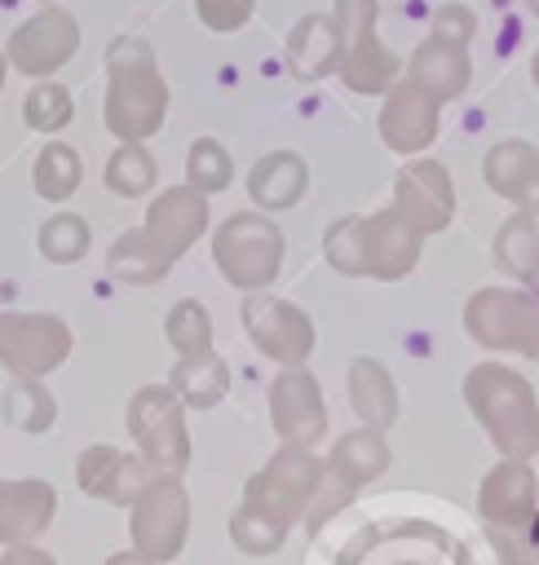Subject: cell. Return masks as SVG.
I'll return each instance as SVG.
<instances>
[{
    "label": "cell",
    "instance_id": "1",
    "mask_svg": "<svg viewBox=\"0 0 539 565\" xmlns=\"http://www.w3.org/2000/svg\"><path fill=\"white\" fill-rule=\"evenodd\" d=\"M168 84L155 66V53L141 35H119L106 53V102L102 124L119 141H146L163 128Z\"/></svg>",
    "mask_w": 539,
    "mask_h": 565
},
{
    "label": "cell",
    "instance_id": "2",
    "mask_svg": "<svg viewBox=\"0 0 539 565\" xmlns=\"http://www.w3.org/2000/svg\"><path fill=\"white\" fill-rule=\"evenodd\" d=\"M327 260L340 274H367V278H406L420 256V234L389 207L376 216H345L323 238Z\"/></svg>",
    "mask_w": 539,
    "mask_h": 565
},
{
    "label": "cell",
    "instance_id": "3",
    "mask_svg": "<svg viewBox=\"0 0 539 565\" xmlns=\"http://www.w3.org/2000/svg\"><path fill=\"white\" fill-rule=\"evenodd\" d=\"M468 406L473 415L486 424V433L495 437V446L504 455H535L539 450V411H535V393L526 388L521 375H512L508 366L482 362L468 371Z\"/></svg>",
    "mask_w": 539,
    "mask_h": 565
},
{
    "label": "cell",
    "instance_id": "4",
    "mask_svg": "<svg viewBox=\"0 0 539 565\" xmlns=\"http://www.w3.org/2000/svg\"><path fill=\"white\" fill-rule=\"evenodd\" d=\"M212 260L230 287L261 291L278 278L283 230L261 212H234L212 230Z\"/></svg>",
    "mask_w": 539,
    "mask_h": 565
},
{
    "label": "cell",
    "instance_id": "5",
    "mask_svg": "<svg viewBox=\"0 0 539 565\" xmlns=\"http://www.w3.org/2000/svg\"><path fill=\"white\" fill-rule=\"evenodd\" d=\"M318 481H323V463L309 455V446L283 441V450L270 455L256 477H247L243 508L265 516V521H274V525H283V530H292L309 512V503L318 494Z\"/></svg>",
    "mask_w": 539,
    "mask_h": 565
},
{
    "label": "cell",
    "instance_id": "6",
    "mask_svg": "<svg viewBox=\"0 0 539 565\" xmlns=\"http://www.w3.org/2000/svg\"><path fill=\"white\" fill-rule=\"evenodd\" d=\"M128 534H133V547L141 556H150L155 565H168V561H177L186 552L190 494L181 486V472H155L146 481V490L133 499Z\"/></svg>",
    "mask_w": 539,
    "mask_h": 565
},
{
    "label": "cell",
    "instance_id": "7",
    "mask_svg": "<svg viewBox=\"0 0 539 565\" xmlns=\"http://www.w3.org/2000/svg\"><path fill=\"white\" fill-rule=\"evenodd\" d=\"M128 433L155 472H186L190 463L186 402L168 384H146L128 397Z\"/></svg>",
    "mask_w": 539,
    "mask_h": 565
},
{
    "label": "cell",
    "instance_id": "8",
    "mask_svg": "<svg viewBox=\"0 0 539 565\" xmlns=\"http://www.w3.org/2000/svg\"><path fill=\"white\" fill-rule=\"evenodd\" d=\"M75 349L71 327L57 313H0V366L18 380H44Z\"/></svg>",
    "mask_w": 539,
    "mask_h": 565
},
{
    "label": "cell",
    "instance_id": "9",
    "mask_svg": "<svg viewBox=\"0 0 539 565\" xmlns=\"http://www.w3.org/2000/svg\"><path fill=\"white\" fill-rule=\"evenodd\" d=\"M239 322L247 331V340L278 366H305V358L314 353V322L305 309H296L283 296H265V291H243L239 305Z\"/></svg>",
    "mask_w": 539,
    "mask_h": 565
},
{
    "label": "cell",
    "instance_id": "10",
    "mask_svg": "<svg viewBox=\"0 0 539 565\" xmlns=\"http://www.w3.org/2000/svg\"><path fill=\"white\" fill-rule=\"evenodd\" d=\"M75 49H80V22L66 9L44 4L22 26H13L9 44H4V57H9L13 71H22L31 79H44L57 66H66Z\"/></svg>",
    "mask_w": 539,
    "mask_h": 565
},
{
    "label": "cell",
    "instance_id": "11",
    "mask_svg": "<svg viewBox=\"0 0 539 565\" xmlns=\"http://www.w3.org/2000/svg\"><path fill=\"white\" fill-rule=\"evenodd\" d=\"M464 322L477 344L486 349H517V353H539V305L517 291L486 287L468 300Z\"/></svg>",
    "mask_w": 539,
    "mask_h": 565
},
{
    "label": "cell",
    "instance_id": "12",
    "mask_svg": "<svg viewBox=\"0 0 539 565\" xmlns=\"http://www.w3.org/2000/svg\"><path fill=\"white\" fill-rule=\"evenodd\" d=\"M270 424L292 446H314L327 428L318 380L305 366H283L270 384Z\"/></svg>",
    "mask_w": 539,
    "mask_h": 565
},
{
    "label": "cell",
    "instance_id": "13",
    "mask_svg": "<svg viewBox=\"0 0 539 565\" xmlns=\"http://www.w3.org/2000/svg\"><path fill=\"white\" fill-rule=\"evenodd\" d=\"M393 212L415 230V234H437L451 212H455V199H451V177L442 163L433 159H415L398 172L393 181Z\"/></svg>",
    "mask_w": 539,
    "mask_h": 565
},
{
    "label": "cell",
    "instance_id": "14",
    "mask_svg": "<svg viewBox=\"0 0 539 565\" xmlns=\"http://www.w3.org/2000/svg\"><path fill=\"white\" fill-rule=\"evenodd\" d=\"M155 477V468L141 459V450H119V446H88L75 459V481L88 499H106V503H124L133 508V499L146 490V481Z\"/></svg>",
    "mask_w": 539,
    "mask_h": 565
},
{
    "label": "cell",
    "instance_id": "15",
    "mask_svg": "<svg viewBox=\"0 0 539 565\" xmlns=\"http://www.w3.org/2000/svg\"><path fill=\"white\" fill-rule=\"evenodd\" d=\"M172 260L186 256L203 234H208V194L194 185H172L150 199L146 225H141Z\"/></svg>",
    "mask_w": 539,
    "mask_h": 565
},
{
    "label": "cell",
    "instance_id": "16",
    "mask_svg": "<svg viewBox=\"0 0 539 565\" xmlns=\"http://www.w3.org/2000/svg\"><path fill=\"white\" fill-rule=\"evenodd\" d=\"M380 137L398 154H415L437 137V97L424 93L415 79L393 84L380 110Z\"/></svg>",
    "mask_w": 539,
    "mask_h": 565
},
{
    "label": "cell",
    "instance_id": "17",
    "mask_svg": "<svg viewBox=\"0 0 539 565\" xmlns=\"http://www.w3.org/2000/svg\"><path fill=\"white\" fill-rule=\"evenodd\" d=\"M57 512V494L35 477H0V543H35Z\"/></svg>",
    "mask_w": 539,
    "mask_h": 565
},
{
    "label": "cell",
    "instance_id": "18",
    "mask_svg": "<svg viewBox=\"0 0 539 565\" xmlns=\"http://www.w3.org/2000/svg\"><path fill=\"white\" fill-rule=\"evenodd\" d=\"M287 66L296 79H323L327 71L340 66V31L336 18L323 13H305L292 35H287Z\"/></svg>",
    "mask_w": 539,
    "mask_h": 565
},
{
    "label": "cell",
    "instance_id": "19",
    "mask_svg": "<svg viewBox=\"0 0 539 565\" xmlns=\"http://www.w3.org/2000/svg\"><path fill=\"white\" fill-rule=\"evenodd\" d=\"M535 512V472L517 459L499 463L482 481V516L495 525H521Z\"/></svg>",
    "mask_w": 539,
    "mask_h": 565
},
{
    "label": "cell",
    "instance_id": "20",
    "mask_svg": "<svg viewBox=\"0 0 539 565\" xmlns=\"http://www.w3.org/2000/svg\"><path fill=\"white\" fill-rule=\"evenodd\" d=\"M384 468H389V446L380 441V428L345 433V437L331 446L327 463H323V472H327L336 486H345L349 494H353L358 486H367L371 477H380Z\"/></svg>",
    "mask_w": 539,
    "mask_h": 565
},
{
    "label": "cell",
    "instance_id": "21",
    "mask_svg": "<svg viewBox=\"0 0 539 565\" xmlns=\"http://www.w3.org/2000/svg\"><path fill=\"white\" fill-rule=\"evenodd\" d=\"M305 181H309V168L296 150H270L265 159H256V168L247 177V194H252L256 207L278 212V207H292L305 194Z\"/></svg>",
    "mask_w": 539,
    "mask_h": 565
},
{
    "label": "cell",
    "instance_id": "22",
    "mask_svg": "<svg viewBox=\"0 0 539 565\" xmlns=\"http://www.w3.org/2000/svg\"><path fill=\"white\" fill-rule=\"evenodd\" d=\"M168 388L194 406V411H212L216 402H225L230 393V366L221 353L203 349V353H186L172 362V375H168Z\"/></svg>",
    "mask_w": 539,
    "mask_h": 565
},
{
    "label": "cell",
    "instance_id": "23",
    "mask_svg": "<svg viewBox=\"0 0 539 565\" xmlns=\"http://www.w3.org/2000/svg\"><path fill=\"white\" fill-rule=\"evenodd\" d=\"M411 79L424 93H433L437 102L464 93L468 88V53H464V44H451V40L429 35L415 49V57H411Z\"/></svg>",
    "mask_w": 539,
    "mask_h": 565
},
{
    "label": "cell",
    "instance_id": "24",
    "mask_svg": "<svg viewBox=\"0 0 539 565\" xmlns=\"http://www.w3.org/2000/svg\"><path fill=\"white\" fill-rule=\"evenodd\" d=\"M486 181L504 194L517 199L521 207H539V150L526 141H504L486 154Z\"/></svg>",
    "mask_w": 539,
    "mask_h": 565
},
{
    "label": "cell",
    "instance_id": "25",
    "mask_svg": "<svg viewBox=\"0 0 539 565\" xmlns=\"http://www.w3.org/2000/svg\"><path fill=\"white\" fill-rule=\"evenodd\" d=\"M106 269H110L119 282H128V287H155V282L172 269V256H168L141 225H133V230H124V234L110 243Z\"/></svg>",
    "mask_w": 539,
    "mask_h": 565
},
{
    "label": "cell",
    "instance_id": "26",
    "mask_svg": "<svg viewBox=\"0 0 539 565\" xmlns=\"http://www.w3.org/2000/svg\"><path fill=\"white\" fill-rule=\"evenodd\" d=\"M349 402L358 411V419L367 428H389L398 415V388L389 380V371L376 358H358L349 366Z\"/></svg>",
    "mask_w": 539,
    "mask_h": 565
},
{
    "label": "cell",
    "instance_id": "27",
    "mask_svg": "<svg viewBox=\"0 0 539 565\" xmlns=\"http://www.w3.org/2000/svg\"><path fill=\"white\" fill-rule=\"evenodd\" d=\"M340 75H345V84L358 88V93H384V88H393L398 57H393V53L376 40V31H371V35H362V40H353V44L340 49Z\"/></svg>",
    "mask_w": 539,
    "mask_h": 565
},
{
    "label": "cell",
    "instance_id": "28",
    "mask_svg": "<svg viewBox=\"0 0 539 565\" xmlns=\"http://www.w3.org/2000/svg\"><path fill=\"white\" fill-rule=\"evenodd\" d=\"M80 181H84V159H80L75 146H66V141H49V146L35 154L31 185H35L40 199L62 203V199H71V194L80 190Z\"/></svg>",
    "mask_w": 539,
    "mask_h": 565
},
{
    "label": "cell",
    "instance_id": "29",
    "mask_svg": "<svg viewBox=\"0 0 539 565\" xmlns=\"http://www.w3.org/2000/svg\"><path fill=\"white\" fill-rule=\"evenodd\" d=\"M155 177H159V168H155V159H150V150H146L141 141H119L115 154H110L106 168H102L106 190L119 194V199H141V194H150V190H155Z\"/></svg>",
    "mask_w": 539,
    "mask_h": 565
},
{
    "label": "cell",
    "instance_id": "30",
    "mask_svg": "<svg viewBox=\"0 0 539 565\" xmlns=\"http://www.w3.org/2000/svg\"><path fill=\"white\" fill-rule=\"evenodd\" d=\"M57 406H53V393L40 384V380H18L4 388V419L18 428V433H44L53 424Z\"/></svg>",
    "mask_w": 539,
    "mask_h": 565
},
{
    "label": "cell",
    "instance_id": "31",
    "mask_svg": "<svg viewBox=\"0 0 539 565\" xmlns=\"http://www.w3.org/2000/svg\"><path fill=\"white\" fill-rule=\"evenodd\" d=\"M234 181V159L230 150L216 141V137H194L190 150H186V185L203 190V194H216Z\"/></svg>",
    "mask_w": 539,
    "mask_h": 565
},
{
    "label": "cell",
    "instance_id": "32",
    "mask_svg": "<svg viewBox=\"0 0 539 565\" xmlns=\"http://www.w3.org/2000/svg\"><path fill=\"white\" fill-rule=\"evenodd\" d=\"M93 234H88V221L75 216V212H57L40 225V256L53 260V265H75L84 260Z\"/></svg>",
    "mask_w": 539,
    "mask_h": 565
},
{
    "label": "cell",
    "instance_id": "33",
    "mask_svg": "<svg viewBox=\"0 0 539 565\" xmlns=\"http://www.w3.org/2000/svg\"><path fill=\"white\" fill-rule=\"evenodd\" d=\"M163 340L177 349V358L212 349V318H208L203 300H177L163 318Z\"/></svg>",
    "mask_w": 539,
    "mask_h": 565
},
{
    "label": "cell",
    "instance_id": "34",
    "mask_svg": "<svg viewBox=\"0 0 539 565\" xmlns=\"http://www.w3.org/2000/svg\"><path fill=\"white\" fill-rule=\"evenodd\" d=\"M71 115H75V97H71L66 84H57V79H40V84L22 97V119H27V128H35V132H57V128L71 124Z\"/></svg>",
    "mask_w": 539,
    "mask_h": 565
},
{
    "label": "cell",
    "instance_id": "35",
    "mask_svg": "<svg viewBox=\"0 0 539 565\" xmlns=\"http://www.w3.org/2000/svg\"><path fill=\"white\" fill-rule=\"evenodd\" d=\"M495 256H499L512 274H521V278H539V234H535L530 212L512 216V221L499 230V238H495Z\"/></svg>",
    "mask_w": 539,
    "mask_h": 565
},
{
    "label": "cell",
    "instance_id": "36",
    "mask_svg": "<svg viewBox=\"0 0 539 565\" xmlns=\"http://www.w3.org/2000/svg\"><path fill=\"white\" fill-rule=\"evenodd\" d=\"M230 539H234V547H239V552L270 556V552H278V547H283L287 530H283V525H274V521H265V516H256V512H247V508L239 503V508H234V516H230Z\"/></svg>",
    "mask_w": 539,
    "mask_h": 565
},
{
    "label": "cell",
    "instance_id": "37",
    "mask_svg": "<svg viewBox=\"0 0 539 565\" xmlns=\"http://www.w3.org/2000/svg\"><path fill=\"white\" fill-rule=\"evenodd\" d=\"M194 9L208 31H239L256 13V0H194Z\"/></svg>",
    "mask_w": 539,
    "mask_h": 565
},
{
    "label": "cell",
    "instance_id": "38",
    "mask_svg": "<svg viewBox=\"0 0 539 565\" xmlns=\"http://www.w3.org/2000/svg\"><path fill=\"white\" fill-rule=\"evenodd\" d=\"M336 31L340 49L376 31V0H336Z\"/></svg>",
    "mask_w": 539,
    "mask_h": 565
},
{
    "label": "cell",
    "instance_id": "39",
    "mask_svg": "<svg viewBox=\"0 0 539 565\" xmlns=\"http://www.w3.org/2000/svg\"><path fill=\"white\" fill-rule=\"evenodd\" d=\"M473 9H464V4H442L437 13H433V31L429 35H437V40H451V44H468V35H473Z\"/></svg>",
    "mask_w": 539,
    "mask_h": 565
},
{
    "label": "cell",
    "instance_id": "40",
    "mask_svg": "<svg viewBox=\"0 0 539 565\" xmlns=\"http://www.w3.org/2000/svg\"><path fill=\"white\" fill-rule=\"evenodd\" d=\"M0 565H57L44 547H31V543H13L0 552Z\"/></svg>",
    "mask_w": 539,
    "mask_h": 565
},
{
    "label": "cell",
    "instance_id": "41",
    "mask_svg": "<svg viewBox=\"0 0 539 565\" xmlns=\"http://www.w3.org/2000/svg\"><path fill=\"white\" fill-rule=\"evenodd\" d=\"M521 565H539V516L530 512V525H526V534H521Z\"/></svg>",
    "mask_w": 539,
    "mask_h": 565
},
{
    "label": "cell",
    "instance_id": "42",
    "mask_svg": "<svg viewBox=\"0 0 539 565\" xmlns=\"http://www.w3.org/2000/svg\"><path fill=\"white\" fill-rule=\"evenodd\" d=\"M106 565H155V561L141 556V552L133 547V552H115V556H106Z\"/></svg>",
    "mask_w": 539,
    "mask_h": 565
},
{
    "label": "cell",
    "instance_id": "43",
    "mask_svg": "<svg viewBox=\"0 0 539 565\" xmlns=\"http://www.w3.org/2000/svg\"><path fill=\"white\" fill-rule=\"evenodd\" d=\"M4 75H9V57L0 53V88H4Z\"/></svg>",
    "mask_w": 539,
    "mask_h": 565
},
{
    "label": "cell",
    "instance_id": "44",
    "mask_svg": "<svg viewBox=\"0 0 539 565\" xmlns=\"http://www.w3.org/2000/svg\"><path fill=\"white\" fill-rule=\"evenodd\" d=\"M535 84H539V57H535Z\"/></svg>",
    "mask_w": 539,
    "mask_h": 565
},
{
    "label": "cell",
    "instance_id": "45",
    "mask_svg": "<svg viewBox=\"0 0 539 565\" xmlns=\"http://www.w3.org/2000/svg\"><path fill=\"white\" fill-rule=\"evenodd\" d=\"M530 9H535V13H539V0H530Z\"/></svg>",
    "mask_w": 539,
    "mask_h": 565
},
{
    "label": "cell",
    "instance_id": "46",
    "mask_svg": "<svg viewBox=\"0 0 539 565\" xmlns=\"http://www.w3.org/2000/svg\"><path fill=\"white\" fill-rule=\"evenodd\" d=\"M44 4H53V0H44Z\"/></svg>",
    "mask_w": 539,
    "mask_h": 565
}]
</instances>
